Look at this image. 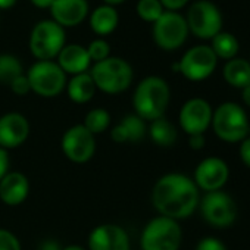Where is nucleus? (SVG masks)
<instances>
[{"instance_id":"obj_1","label":"nucleus","mask_w":250,"mask_h":250,"mask_svg":"<svg viewBox=\"0 0 250 250\" xmlns=\"http://www.w3.org/2000/svg\"><path fill=\"white\" fill-rule=\"evenodd\" d=\"M200 190L193 178L169 172L162 175L152 188V203L159 215L181 221L191 216L199 208Z\"/></svg>"},{"instance_id":"obj_2","label":"nucleus","mask_w":250,"mask_h":250,"mask_svg":"<svg viewBox=\"0 0 250 250\" xmlns=\"http://www.w3.org/2000/svg\"><path fill=\"white\" fill-rule=\"evenodd\" d=\"M171 100L169 84L158 75L142 80L133 94L134 113L146 122L165 116Z\"/></svg>"},{"instance_id":"obj_3","label":"nucleus","mask_w":250,"mask_h":250,"mask_svg":"<svg viewBox=\"0 0 250 250\" xmlns=\"http://www.w3.org/2000/svg\"><path fill=\"white\" fill-rule=\"evenodd\" d=\"M90 75L96 88L106 94H119L127 91L134 78L133 66L122 58L109 56L90 68Z\"/></svg>"},{"instance_id":"obj_4","label":"nucleus","mask_w":250,"mask_h":250,"mask_svg":"<svg viewBox=\"0 0 250 250\" xmlns=\"http://www.w3.org/2000/svg\"><path fill=\"white\" fill-rule=\"evenodd\" d=\"M210 127L215 136L225 143H241L250 130L246 110L234 102L221 103L212 113Z\"/></svg>"},{"instance_id":"obj_5","label":"nucleus","mask_w":250,"mask_h":250,"mask_svg":"<svg viewBox=\"0 0 250 250\" xmlns=\"http://www.w3.org/2000/svg\"><path fill=\"white\" fill-rule=\"evenodd\" d=\"M183 229L178 221L158 215L143 228L140 235L142 250H180Z\"/></svg>"},{"instance_id":"obj_6","label":"nucleus","mask_w":250,"mask_h":250,"mask_svg":"<svg viewBox=\"0 0 250 250\" xmlns=\"http://www.w3.org/2000/svg\"><path fill=\"white\" fill-rule=\"evenodd\" d=\"M31 93L52 99L65 91L68 78L66 74L61 69V66L55 61H37L30 69L25 72Z\"/></svg>"},{"instance_id":"obj_7","label":"nucleus","mask_w":250,"mask_h":250,"mask_svg":"<svg viewBox=\"0 0 250 250\" xmlns=\"http://www.w3.org/2000/svg\"><path fill=\"white\" fill-rule=\"evenodd\" d=\"M66 43L65 30L53 20L34 25L30 34V52L37 61H53Z\"/></svg>"},{"instance_id":"obj_8","label":"nucleus","mask_w":250,"mask_h":250,"mask_svg":"<svg viewBox=\"0 0 250 250\" xmlns=\"http://www.w3.org/2000/svg\"><path fill=\"white\" fill-rule=\"evenodd\" d=\"M187 27L191 34L202 40H212L222 30V14L209 0H197L187 12Z\"/></svg>"},{"instance_id":"obj_9","label":"nucleus","mask_w":250,"mask_h":250,"mask_svg":"<svg viewBox=\"0 0 250 250\" xmlns=\"http://www.w3.org/2000/svg\"><path fill=\"white\" fill-rule=\"evenodd\" d=\"M203 219L215 228H228L237 219L234 199L222 190L206 193L199 202Z\"/></svg>"},{"instance_id":"obj_10","label":"nucleus","mask_w":250,"mask_h":250,"mask_svg":"<svg viewBox=\"0 0 250 250\" xmlns=\"http://www.w3.org/2000/svg\"><path fill=\"white\" fill-rule=\"evenodd\" d=\"M187 21L178 12L165 11L161 18L153 22V40L158 47L167 52L180 49L188 37Z\"/></svg>"},{"instance_id":"obj_11","label":"nucleus","mask_w":250,"mask_h":250,"mask_svg":"<svg viewBox=\"0 0 250 250\" xmlns=\"http://www.w3.org/2000/svg\"><path fill=\"white\" fill-rule=\"evenodd\" d=\"M218 65V58L210 46L199 44L188 49L178 62V72L188 81H203L209 78Z\"/></svg>"},{"instance_id":"obj_12","label":"nucleus","mask_w":250,"mask_h":250,"mask_svg":"<svg viewBox=\"0 0 250 250\" xmlns=\"http://www.w3.org/2000/svg\"><path fill=\"white\" fill-rule=\"evenodd\" d=\"M61 147L71 162L85 164L96 153V136H93L83 124H77L63 133Z\"/></svg>"},{"instance_id":"obj_13","label":"nucleus","mask_w":250,"mask_h":250,"mask_svg":"<svg viewBox=\"0 0 250 250\" xmlns=\"http://www.w3.org/2000/svg\"><path fill=\"white\" fill-rule=\"evenodd\" d=\"M213 109L206 99L193 97L188 99L180 109L178 122L181 130L187 136L205 134L212 122Z\"/></svg>"},{"instance_id":"obj_14","label":"nucleus","mask_w":250,"mask_h":250,"mask_svg":"<svg viewBox=\"0 0 250 250\" xmlns=\"http://www.w3.org/2000/svg\"><path fill=\"white\" fill-rule=\"evenodd\" d=\"M229 178V168L227 162L216 156H209L200 161L194 169L193 181L199 190L206 193L221 190Z\"/></svg>"},{"instance_id":"obj_15","label":"nucleus","mask_w":250,"mask_h":250,"mask_svg":"<svg viewBox=\"0 0 250 250\" xmlns=\"http://www.w3.org/2000/svg\"><path fill=\"white\" fill-rule=\"evenodd\" d=\"M130 237L118 224H100L94 227L87 240V250H130Z\"/></svg>"},{"instance_id":"obj_16","label":"nucleus","mask_w":250,"mask_h":250,"mask_svg":"<svg viewBox=\"0 0 250 250\" xmlns=\"http://www.w3.org/2000/svg\"><path fill=\"white\" fill-rule=\"evenodd\" d=\"M31 127L25 115L20 112H8L0 116V147L5 150L17 149L22 146Z\"/></svg>"},{"instance_id":"obj_17","label":"nucleus","mask_w":250,"mask_h":250,"mask_svg":"<svg viewBox=\"0 0 250 250\" xmlns=\"http://www.w3.org/2000/svg\"><path fill=\"white\" fill-rule=\"evenodd\" d=\"M52 18L62 28L80 25L88 15L87 0H53L50 6Z\"/></svg>"},{"instance_id":"obj_18","label":"nucleus","mask_w":250,"mask_h":250,"mask_svg":"<svg viewBox=\"0 0 250 250\" xmlns=\"http://www.w3.org/2000/svg\"><path fill=\"white\" fill-rule=\"evenodd\" d=\"M30 194V181L20 171H9L0 180V202L6 206L22 205Z\"/></svg>"},{"instance_id":"obj_19","label":"nucleus","mask_w":250,"mask_h":250,"mask_svg":"<svg viewBox=\"0 0 250 250\" xmlns=\"http://www.w3.org/2000/svg\"><path fill=\"white\" fill-rule=\"evenodd\" d=\"M147 136V122L136 113L125 115L110 131V139L118 145L140 143Z\"/></svg>"},{"instance_id":"obj_20","label":"nucleus","mask_w":250,"mask_h":250,"mask_svg":"<svg viewBox=\"0 0 250 250\" xmlns=\"http://www.w3.org/2000/svg\"><path fill=\"white\" fill-rule=\"evenodd\" d=\"M56 63L66 75H78L88 72L91 59L88 56L87 47L81 44H65L56 58Z\"/></svg>"},{"instance_id":"obj_21","label":"nucleus","mask_w":250,"mask_h":250,"mask_svg":"<svg viewBox=\"0 0 250 250\" xmlns=\"http://www.w3.org/2000/svg\"><path fill=\"white\" fill-rule=\"evenodd\" d=\"M96 84L90 75V72H84V74H78V75H72L65 87V91L69 97L71 102L77 103V104H84L88 103L94 94H96Z\"/></svg>"},{"instance_id":"obj_22","label":"nucleus","mask_w":250,"mask_h":250,"mask_svg":"<svg viewBox=\"0 0 250 250\" xmlns=\"http://www.w3.org/2000/svg\"><path fill=\"white\" fill-rule=\"evenodd\" d=\"M119 24V14L113 6L102 5L90 15V28L94 34L106 37L112 34Z\"/></svg>"},{"instance_id":"obj_23","label":"nucleus","mask_w":250,"mask_h":250,"mask_svg":"<svg viewBox=\"0 0 250 250\" xmlns=\"http://www.w3.org/2000/svg\"><path fill=\"white\" fill-rule=\"evenodd\" d=\"M147 134L150 140L159 147H171L177 143V139H178L177 127L167 116H162L159 119L149 122Z\"/></svg>"},{"instance_id":"obj_24","label":"nucleus","mask_w":250,"mask_h":250,"mask_svg":"<svg viewBox=\"0 0 250 250\" xmlns=\"http://www.w3.org/2000/svg\"><path fill=\"white\" fill-rule=\"evenodd\" d=\"M222 75L227 84L243 90L250 85V62L241 58L227 61L222 69Z\"/></svg>"},{"instance_id":"obj_25","label":"nucleus","mask_w":250,"mask_h":250,"mask_svg":"<svg viewBox=\"0 0 250 250\" xmlns=\"http://www.w3.org/2000/svg\"><path fill=\"white\" fill-rule=\"evenodd\" d=\"M210 49L213 50V53L216 55L218 59L231 61L237 56V53L240 50V43L234 34L221 31L212 39Z\"/></svg>"},{"instance_id":"obj_26","label":"nucleus","mask_w":250,"mask_h":250,"mask_svg":"<svg viewBox=\"0 0 250 250\" xmlns=\"http://www.w3.org/2000/svg\"><path fill=\"white\" fill-rule=\"evenodd\" d=\"M25 74L21 61L11 53H0V84L11 85L20 75Z\"/></svg>"},{"instance_id":"obj_27","label":"nucleus","mask_w":250,"mask_h":250,"mask_svg":"<svg viewBox=\"0 0 250 250\" xmlns=\"http://www.w3.org/2000/svg\"><path fill=\"white\" fill-rule=\"evenodd\" d=\"M83 125L93 136L103 134L110 125V113L103 107H94L87 112Z\"/></svg>"},{"instance_id":"obj_28","label":"nucleus","mask_w":250,"mask_h":250,"mask_svg":"<svg viewBox=\"0 0 250 250\" xmlns=\"http://www.w3.org/2000/svg\"><path fill=\"white\" fill-rule=\"evenodd\" d=\"M136 11H137V15L140 17V20L150 22V24L156 22L161 18V15L165 12L159 0H139Z\"/></svg>"},{"instance_id":"obj_29","label":"nucleus","mask_w":250,"mask_h":250,"mask_svg":"<svg viewBox=\"0 0 250 250\" xmlns=\"http://www.w3.org/2000/svg\"><path fill=\"white\" fill-rule=\"evenodd\" d=\"M87 52L91 59V63H97L110 56V46L103 39H97L87 46Z\"/></svg>"},{"instance_id":"obj_30","label":"nucleus","mask_w":250,"mask_h":250,"mask_svg":"<svg viewBox=\"0 0 250 250\" xmlns=\"http://www.w3.org/2000/svg\"><path fill=\"white\" fill-rule=\"evenodd\" d=\"M0 250H22L20 238L12 231L0 228Z\"/></svg>"},{"instance_id":"obj_31","label":"nucleus","mask_w":250,"mask_h":250,"mask_svg":"<svg viewBox=\"0 0 250 250\" xmlns=\"http://www.w3.org/2000/svg\"><path fill=\"white\" fill-rule=\"evenodd\" d=\"M9 88H11L17 96H25V94L31 93V87H30V83H28V78H27L25 74H22V75H20L18 78H15V80L11 83Z\"/></svg>"},{"instance_id":"obj_32","label":"nucleus","mask_w":250,"mask_h":250,"mask_svg":"<svg viewBox=\"0 0 250 250\" xmlns=\"http://www.w3.org/2000/svg\"><path fill=\"white\" fill-rule=\"evenodd\" d=\"M196 250H227V247L216 237H205L197 243Z\"/></svg>"},{"instance_id":"obj_33","label":"nucleus","mask_w":250,"mask_h":250,"mask_svg":"<svg viewBox=\"0 0 250 250\" xmlns=\"http://www.w3.org/2000/svg\"><path fill=\"white\" fill-rule=\"evenodd\" d=\"M238 155L241 162L250 169V137H246L238 147Z\"/></svg>"},{"instance_id":"obj_34","label":"nucleus","mask_w":250,"mask_h":250,"mask_svg":"<svg viewBox=\"0 0 250 250\" xmlns=\"http://www.w3.org/2000/svg\"><path fill=\"white\" fill-rule=\"evenodd\" d=\"M159 2H161V5L164 6L165 11L178 12L180 9H183L188 3V0H159Z\"/></svg>"},{"instance_id":"obj_35","label":"nucleus","mask_w":250,"mask_h":250,"mask_svg":"<svg viewBox=\"0 0 250 250\" xmlns=\"http://www.w3.org/2000/svg\"><path fill=\"white\" fill-rule=\"evenodd\" d=\"M9 165H11V158L8 150L0 147V180L9 172Z\"/></svg>"},{"instance_id":"obj_36","label":"nucleus","mask_w":250,"mask_h":250,"mask_svg":"<svg viewBox=\"0 0 250 250\" xmlns=\"http://www.w3.org/2000/svg\"><path fill=\"white\" fill-rule=\"evenodd\" d=\"M205 134H196V136H188V146L193 150H202L205 147Z\"/></svg>"},{"instance_id":"obj_37","label":"nucleus","mask_w":250,"mask_h":250,"mask_svg":"<svg viewBox=\"0 0 250 250\" xmlns=\"http://www.w3.org/2000/svg\"><path fill=\"white\" fill-rule=\"evenodd\" d=\"M31 3L39 9H50L53 0H31Z\"/></svg>"},{"instance_id":"obj_38","label":"nucleus","mask_w":250,"mask_h":250,"mask_svg":"<svg viewBox=\"0 0 250 250\" xmlns=\"http://www.w3.org/2000/svg\"><path fill=\"white\" fill-rule=\"evenodd\" d=\"M61 249L62 247H59V244L56 241H53V240H47L42 246V250H61Z\"/></svg>"},{"instance_id":"obj_39","label":"nucleus","mask_w":250,"mask_h":250,"mask_svg":"<svg viewBox=\"0 0 250 250\" xmlns=\"http://www.w3.org/2000/svg\"><path fill=\"white\" fill-rule=\"evenodd\" d=\"M241 97H243L244 104L250 107V85H247L246 88L241 90Z\"/></svg>"},{"instance_id":"obj_40","label":"nucleus","mask_w":250,"mask_h":250,"mask_svg":"<svg viewBox=\"0 0 250 250\" xmlns=\"http://www.w3.org/2000/svg\"><path fill=\"white\" fill-rule=\"evenodd\" d=\"M15 3H17V0H0V9L2 11L11 9L15 6Z\"/></svg>"},{"instance_id":"obj_41","label":"nucleus","mask_w":250,"mask_h":250,"mask_svg":"<svg viewBox=\"0 0 250 250\" xmlns=\"http://www.w3.org/2000/svg\"><path fill=\"white\" fill-rule=\"evenodd\" d=\"M61 250H87V249L83 247V246H80V244H69V246L62 247Z\"/></svg>"},{"instance_id":"obj_42","label":"nucleus","mask_w":250,"mask_h":250,"mask_svg":"<svg viewBox=\"0 0 250 250\" xmlns=\"http://www.w3.org/2000/svg\"><path fill=\"white\" fill-rule=\"evenodd\" d=\"M104 2V5H109V6H116V5H121V3H124L125 0H103Z\"/></svg>"}]
</instances>
